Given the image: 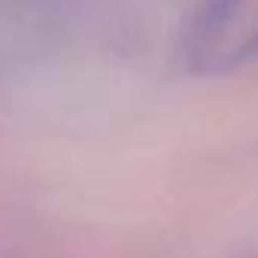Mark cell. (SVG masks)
Listing matches in <instances>:
<instances>
[{
	"label": "cell",
	"instance_id": "1",
	"mask_svg": "<svg viewBox=\"0 0 258 258\" xmlns=\"http://www.w3.org/2000/svg\"><path fill=\"white\" fill-rule=\"evenodd\" d=\"M258 58V0H204L182 34L195 73H228Z\"/></svg>",
	"mask_w": 258,
	"mask_h": 258
}]
</instances>
